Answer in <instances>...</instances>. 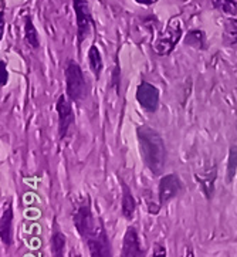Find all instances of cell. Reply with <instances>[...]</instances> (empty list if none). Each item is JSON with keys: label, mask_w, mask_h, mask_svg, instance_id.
<instances>
[{"label": "cell", "mask_w": 237, "mask_h": 257, "mask_svg": "<svg viewBox=\"0 0 237 257\" xmlns=\"http://www.w3.org/2000/svg\"><path fill=\"white\" fill-rule=\"evenodd\" d=\"M137 140L141 158L151 174L155 176L162 174L168 152L161 134L148 125H141L137 128Z\"/></svg>", "instance_id": "cell-1"}, {"label": "cell", "mask_w": 237, "mask_h": 257, "mask_svg": "<svg viewBox=\"0 0 237 257\" xmlns=\"http://www.w3.org/2000/svg\"><path fill=\"white\" fill-rule=\"evenodd\" d=\"M66 75L67 97L73 101V104H81L87 97V81L80 64L74 60H68L64 70Z\"/></svg>", "instance_id": "cell-2"}, {"label": "cell", "mask_w": 237, "mask_h": 257, "mask_svg": "<svg viewBox=\"0 0 237 257\" xmlns=\"http://www.w3.org/2000/svg\"><path fill=\"white\" fill-rule=\"evenodd\" d=\"M98 217L94 216L88 198H81L74 203L73 222L82 240L90 234L91 230L95 227V224L98 223Z\"/></svg>", "instance_id": "cell-3"}, {"label": "cell", "mask_w": 237, "mask_h": 257, "mask_svg": "<svg viewBox=\"0 0 237 257\" xmlns=\"http://www.w3.org/2000/svg\"><path fill=\"white\" fill-rule=\"evenodd\" d=\"M183 34L182 29V22L179 19L173 17L168 22V25L165 27V30L159 34V37L156 39L154 44V50L156 51L158 56H168L172 51L175 50L176 44L179 43Z\"/></svg>", "instance_id": "cell-4"}, {"label": "cell", "mask_w": 237, "mask_h": 257, "mask_svg": "<svg viewBox=\"0 0 237 257\" xmlns=\"http://www.w3.org/2000/svg\"><path fill=\"white\" fill-rule=\"evenodd\" d=\"M84 241L88 247L90 257H112L108 234L101 219L98 220V223L95 224V227L91 230L90 234L84 239Z\"/></svg>", "instance_id": "cell-5"}, {"label": "cell", "mask_w": 237, "mask_h": 257, "mask_svg": "<svg viewBox=\"0 0 237 257\" xmlns=\"http://www.w3.org/2000/svg\"><path fill=\"white\" fill-rule=\"evenodd\" d=\"M74 13L77 20V39L81 44L91 33V27L94 25L91 8L88 0H73Z\"/></svg>", "instance_id": "cell-6"}, {"label": "cell", "mask_w": 237, "mask_h": 257, "mask_svg": "<svg viewBox=\"0 0 237 257\" xmlns=\"http://www.w3.org/2000/svg\"><path fill=\"white\" fill-rule=\"evenodd\" d=\"M56 111L58 116V137L60 140H66L67 134L75 121V114L73 109V101L67 97V94L60 95L56 102Z\"/></svg>", "instance_id": "cell-7"}, {"label": "cell", "mask_w": 237, "mask_h": 257, "mask_svg": "<svg viewBox=\"0 0 237 257\" xmlns=\"http://www.w3.org/2000/svg\"><path fill=\"white\" fill-rule=\"evenodd\" d=\"M183 189L182 181L176 174L164 175L158 185V199H159V207L164 206L169 200L176 198Z\"/></svg>", "instance_id": "cell-8"}, {"label": "cell", "mask_w": 237, "mask_h": 257, "mask_svg": "<svg viewBox=\"0 0 237 257\" xmlns=\"http://www.w3.org/2000/svg\"><path fill=\"white\" fill-rule=\"evenodd\" d=\"M135 97H137L139 105L148 112H155L159 107V90L154 84L142 81L137 87Z\"/></svg>", "instance_id": "cell-9"}, {"label": "cell", "mask_w": 237, "mask_h": 257, "mask_svg": "<svg viewBox=\"0 0 237 257\" xmlns=\"http://www.w3.org/2000/svg\"><path fill=\"white\" fill-rule=\"evenodd\" d=\"M121 257H145V251L142 249L141 239H139V233L134 226H130L125 230Z\"/></svg>", "instance_id": "cell-10"}, {"label": "cell", "mask_w": 237, "mask_h": 257, "mask_svg": "<svg viewBox=\"0 0 237 257\" xmlns=\"http://www.w3.org/2000/svg\"><path fill=\"white\" fill-rule=\"evenodd\" d=\"M13 220H15L13 203L9 200L8 203H5L3 212L0 216V239L6 247H10L13 243Z\"/></svg>", "instance_id": "cell-11"}, {"label": "cell", "mask_w": 237, "mask_h": 257, "mask_svg": "<svg viewBox=\"0 0 237 257\" xmlns=\"http://www.w3.org/2000/svg\"><path fill=\"white\" fill-rule=\"evenodd\" d=\"M196 182L199 183L202 193L204 195L206 199H212L214 195V183H216V178H217V168L213 165L212 168H207L206 171L200 172V174H195Z\"/></svg>", "instance_id": "cell-12"}, {"label": "cell", "mask_w": 237, "mask_h": 257, "mask_svg": "<svg viewBox=\"0 0 237 257\" xmlns=\"http://www.w3.org/2000/svg\"><path fill=\"white\" fill-rule=\"evenodd\" d=\"M120 183L123 188V196H121V213L127 219V220H132L135 212H137V200L132 195L131 189L127 183L124 182L123 179L120 178Z\"/></svg>", "instance_id": "cell-13"}, {"label": "cell", "mask_w": 237, "mask_h": 257, "mask_svg": "<svg viewBox=\"0 0 237 257\" xmlns=\"http://www.w3.org/2000/svg\"><path fill=\"white\" fill-rule=\"evenodd\" d=\"M66 234L58 230L57 227H54V232L51 234V240H50V250H51V256L53 257H64L66 256Z\"/></svg>", "instance_id": "cell-14"}, {"label": "cell", "mask_w": 237, "mask_h": 257, "mask_svg": "<svg viewBox=\"0 0 237 257\" xmlns=\"http://www.w3.org/2000/svg\"><path fill=\"white\" fill-rule=\"evenodd\" d=\"M87 58H88L90 70L92 71V74L95 75V78L98 80L99 77H101L102 70H104V61H102V56H101V53H99V49L95 44H92L90 49H88Z\"/></svg>", "instance_id": "cell-15"}, {"label": "cell", "mask_w": 237, "mask_h": 257, "mask_svg": "<svg viewBox=\"0 0 237 257\" xmlns=\"http://www.w3.org/2000/svg\"><path fill=\"white\" fill-rule=\"evenodd\" d=\"M23 30H25V40L27 46H30L33 50H39L40 49V37H39L37 29H36L30 16L25 19V29Z\"/></svg>", "instance_id": "cell-16"}, {"label": "cell", "mask_w": 237, "mask_h": 257, "mask_svg": "<svg viewBox=\"0 0 237 257\" xmlns=\"http://www.w3.org/2000/svg\"><path fill=\"white\" fill-rule=\"evenodd\" d=\"M185 44L195 49V50H204L206 49V36L203 30H190L185 37Z\"/></svg>", "instance_id": "cell-17"}, {"label": "cell", "mask_w": 237, "mask_h": 257, "mask_svg": "<svg viewBox=\"0 0 237 257\" xmlns=\"http://www.w3.org/2000/svg\"><path fill=\"white\" fill-rule=\"evenodd\" d=\"M223 42L229 46H237V19H227L224 22Z\"/></svg>", "instance_id": "cell-18"}, {"label": "cell", "mask_w": 237, "mask_h": 257, "mask_svg": "<svg viewBox=\"0 0 237 257\" xmlns=\"http://www.w3.org/2000/svg\"><path fill=\"white\" fill-rule=\"evenodd\" d=\"M237 174V145H231L227 157V166H226V182L231 183Z\"/></svg>", "instance_id": "cell-19"}, {"label": "cell", "mask_w": 237, "mask_h": 257, "mask_svg": "<svg viewBox=\"0 0 237 257\" xmlns=\"http://www.w3.org/2000/svg\"><path fill=\"white\" fill-rule=\"evenodd\" d=\"M212 5L226 15H236L237 0H212Z\"/></svg>", "instance_id": "cell-20"}, {"label": "cell", "mask_w": 237, "mask_h": 257, "mask_svg": "<svg viewBox=\"0 0 237 257\" xmlns=\"http://www.w3.org/2000/svg\"><path fill=\"white\" fill-rule=\"evenodd\" d=\"M111 84H112V87L116 90V92H120V88H121V68L118 67V64H116L114 68L112 78H111Z\"/></svg>", "instance_id": "cell-21"}, {"label": "cell", "mask_w": 237, "mask_h": 257, "mask_svg": "<svg viewBox=\"0 0 237 257\" xmlns=\"http://www.w3.org/2000/svg\"><path fill=\"white\" fill-rule=\"evenodd\" d=\"M9 81V71H8V64L5 60L0 61V85L2 87H6V84Z\"/></svg>", "instance_id": "cell-22"}, {"label": "cell", "mask_w": 237, "mask_h": 257, "mask_svg": "<svg viewBox=\"0 0 237 257\" xmlns=\"http://www.w3.org/2000/svg\"><path fill=\"white\" fill-rule=\"evenodd\" d=\"M166 246L161 241H156L154 244V253H152V257H166Z\"/></svg>", "instance_id": "cell-23"}, {"label": "cell", "mask_w": 237, "mask_h": 257, "mask_svg": "<svg viewBox=\"0 0 237 257\" xmlns=\"http://www.w3.org/2000/svg\"><path fill=\"white\" fill-rule=\"evenodd\" d=\"M135 2L139 3V5H145V6H149V5L154 3V0H135Z\"/></svg>", "instance_id": "cell-24"}, {"label": "cell", "mask_w": 237, "mask_h": 257, "mask_svg": "<svg viewBox=\"0 0 237 257\" xmlns=\"http://www.w3.org/2000/svg\"><path fill=\"white\" fill-rule=\"evenodd\" d=\"M185 257H195V253H193V250H192V249H186Z\"/></svg>", "instance_id": "cell-25"}, {"label": "cell", "mask_w": 237, "mask_h": 257, "mask_svg": "<svg viewBox=\"0 0 237 257\" xmlns=\"http://www.w3.org/2000/svg\"><path fill=\"white\" fill-rule=\"evenodd\" d=\"M236 128H237V125H236Z\"/></svg>", "instance_id": "cell-26"}]
</instances>
